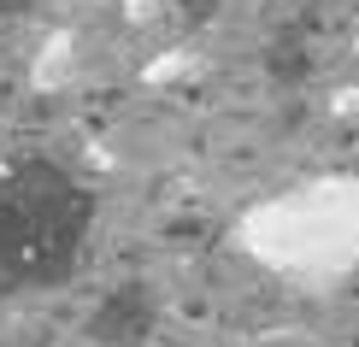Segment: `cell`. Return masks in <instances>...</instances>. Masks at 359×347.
Returning <instances> with one entry per match:
<instances>
[{"mask_svg": "<svg viewBox=\"0 0 359 347\" xmlns=\"http://www.w3.org/2000/svg\"><path fill=\"white\" fill-rule=\"evenodd\" d=\"M312 65H318V53H312V24L306 18L271 29V41H265V71H271V83H306Z\"/></svg>", "mask_w": 359, "mask_h": 347, "instance_id": "3957f363", "label": "cell"}, {"mask_svg": "<svg viewBox=\"0 0 359 347\" xmlns=\"http://www.w3.org/2000/svg\"><path fill=\"white\" fill-rule=\"evenodd\" d=\"M154 324H159V300L147 289V277H124V283H112V289L95 300V312H88L83 329H88V341H100V347H147Z\"/></svg>", "mask_w": 359, "mask_h": 347, "instance_id": "7a4b0ae2", "label": "cell"}, {"mask_svg": "<svg viewBox=\"0 0 359 347\" xmlns=\"http://www.w3.org/2000/svg\"><path fill=\"white\" fill-rule=\"evenodd\" d=\"M95 236V189L48 154L0 159V294L65 289Z\"/></svg>", "mask_w": 359, "mask_h": 347, "instance_id": "6da1fadb", "label": "cell"}, {"mask_svg": "<svg viewBox=\"0 0 359 347\" xmlns=\"http://www.w3.org/2000/svg\"><path fill=\"white\" fill-rule=\"evenodd\" d=\"M353 347H359V336H353Z\"/></svg>", "mask_w": 359, "mask_h": 347, "instance_id": "5b68a950", "label": "cell"}, {"mask_svg": "<svg viewBox=\"0 0 359 347\" xmlns=\"http://www.w3.org/2000/svg\"><path fill=\"white\" fill-rule=\"evenodd\" d=\"M36 0H0V18H12V12H29Z\"/></svg>", "mask_w": 359, "mask_h": 347, "instance_id": "277c9868", "label": "cell"}]
</instances>
